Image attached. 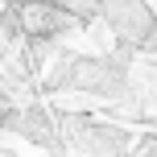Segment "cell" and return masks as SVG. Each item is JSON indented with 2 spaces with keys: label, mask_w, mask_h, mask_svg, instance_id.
I'll use <instances>...</instances> for the list:
<instances>
[{
  "label": "cell",
  "mask_w": 157,
  "mask_h": 157,
  "mask_svg": "<svg viewBox=\"0 0 157 157\" xmlns=\"http://www.w3.org/2000/svg\"><path fill=\"white\" fill-rule=\"evenodd\" d=\"M13 21L21 33H29V37H54V33L71 29L75 17L66 13L62 4H54V0H21V4L13 8Z\"/></svg>",
  "instance_id": "obj_1"
},
{
  "label": "cell",
  "mask_w": 157,
  "mask_h": 157,
  "mask_svg": "<svg viewBox=\"0 0 157 157\" xmlns=\"http://www.w3.org/2000/svg\"><path fill=\"white\" fill-rule=\"evenodd\" d=\"M145 46H149V50H157V21L149 25V33H145Z\"/></svg>",
  "instance_id": "obj_2"
},
{
  "label": "cell",
  "mask_w": 157,
  "mask_h": 157,
  "mask_svg": "<svg viewBox=\"0 0 157 157\" xmlns=\"http://www.w3.org/2000/svg\"><path fill=\"white\" fill-rule=\"evenodd\" d=\"M8 112H13V103H8L4 95H0V124H4V120H8Z\"/></svg>",
  "instance_id": "obj_3"
}]
</instances>
